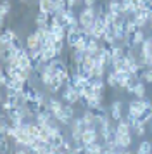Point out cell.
<instances>
[{"label":"cell","instance_id":"obj_1","mask_svg":"<svg viewBox=\"0 0 152 154\" xmlns=\"http://www.w3.org/2000/svg\"><path fill=\"white\" fill-rule=\"evenodd\" d=\"M78 19H80V26L81 28H87V26H93V23L97 19V9L93 7H83L78 14Z\"/></svg>","mask_w":152,"mask_h":154},{"label":"cell","instance_id":"obj_2","mask_svg":"<svg viewBox=\"0 0 152 154\" xmlns=\"http://www.w3.org/2000/svg\"><path fill=\"white\" fill-rule=\"evenodd\" d=\"M80 99H81V94L80 90L76 88L73 83H66L64 85V90H62V100L66 102V104H78L80 102Z\"/></svg>","mask_w":152,"mask_h":154},{"label":"cell","instance_id":"obj_3","mask_svg":"<svg viewBox=\"0 0 152 154\" xmlns=\"http://www.w3.org/2000/svg\"><path fill=\"white\" fill-rule=\"evenodd\" d=\"M73 118H74V109H73V104H64V107H62V112L57 116V121L61 123V125H66L69 126V123L73 121Z\"/></svg>","mask_w":152,"mask_h":154},{"label":"cell","instance_id":"obj_4","mask_svg":"<svg viewBox=\"0 0 152 154\" xmlns=\"http://www.w3.org/2000/svg\"><path fill=\"white\" fill-rule=\"evenodd\" d=\"M85 35L83 33V28H69L68 29V35H66V45H69L71 49H74V45L78 43V40Z\"/></svg>","mask_w":152,"mask_h":154},{"label":"cell","instance_id":"obj_5","mask_svg":"<svg viewBox=\"0 0 152 154\" xmlns=\"http://www.w3.org/2000/svg\"><path fill=\"white\" fill-rule=\"evenodd\" d=\"M47 68L52 71L54 75H57V76H59L61 73H64V71H68V69H69V66L64 63V61H61L59 57H57V59H54V61H50V63L47 64Z\"/></svg>","mask_w":152,"mask_h":154},{"label":"cell","instance_id":"obj_6","mask_svg":"<svg viewBox=\"0 0 152 154\" xmlns=\"http://www.w3.org/2000/svg\"><path fill=\"white\" fill-rule=\"evenodd\" d=\"M109 116L112 121H119L123 118V102L121 100H114L109 107Z\"/></svg>","mask_w":152,"mask_h":154},{"label":"cell","instance_id":"obj_7","mask_svg":"<svg viewBox=\"0 0 152 154\" xmlns=\"http://www.w3.org/2000/svg\"><path fill=\"white\" fill-rule=\"evenodd\" d=\"M62 107H64V104H62L59 99H55V97H50V99H48L47 109L52 112V116H54V118H57V116L62 112Z\"/></svg>","mask_w":152,"mask_h":154},{"label":"cell","instance_id":"obj_8","mask_svg":"<svg viewBox=\"0 0 152 154\" xmlns=\"http://www.w3.org/2000/svg\"><path fill=\"white\" fill-rule=\"evenodd\" d=\"M26 49L28 50H36V49H40V45H41V38L38 35H36V31L35 33H31V35H28L26 38Z\"/></svg>","mask_w":152,"mask_h":154},{"label":"cell","instance_id":"obj_9","mask_svg":"<svg viewBox=\"0 0 152 154\" xmlns=\"http://www.w3.org/2000/svg\"><path fill=\"white\" fill-rule=\"evenodd\" d=\"M16 33H14L12 28H5V31L2 33V36H0V45L2 47H7V45H11V42H12L14 38H16Z\"/></svg>","mask_w":152,"mask_h":154},{"label":"cell","instance_id":"obj_10","mask_svg":"<svg viewBox=\"0 0 152 154\" xmlns=\"http://www.w3.org/2000/svg\"><path fill=\"white\" fill-rule=\"evenodd\" d=\"M116 140H117V146L121 149H128L131 146V133H116Z\"/></svg>","mask_w":152,"mask_h":154},{"label":"cell","instance_id":"obj_11","mask_svg":"<svg viewBox=\"0 0 152 154\" xmlns=\"http://www.w3.org/2000/svg\"><path fill=\"white\" fill-rule=\"evenodd\" d=\"M131 132H133V128H131V125L128 123L126 118H121L119 121H116V133H131Z\"/></svg>","mask_w":152,"mask_h":154},{"label":"cell","instance_id":"obj_12","mask_svg":"<svg viewBox=\"0 0 152 154\" xmlns=\"http://www.w3.org/2000/svg\"><path fill=\"white\" fill-rule=\"evenodd\" d=\"M14 54H17V50H14L11 45H7V47H2V50H0V59H2V63L7 64L9 61H11V57H12Z\"/></svg>","mask_w":152,"mask_h":154},{"label":"cell","instance_id":"obj_13","mask_svg":"<svg viewBox=\"0 0 152 154\" xmlns=\"http://www.w3.org/2000/svg\"><path fill=\"white\" fill-rule=\"evenodd\" d=\"M85 152H88V154H100V152H104V144H100L99 140L92 142V144H87V146H85Z\"/></svg>","mask_w":152,"mask_h":154},{"label":"cell","instance_id":"obj_14","mask_svg":"<svg viewBox=\"0 0 152 154\" xmlns=\"http://www.w3.org/2000/svg\"><path fill=\"white\" fill-rule=\"evenodd\" d=\"M48 19H50V12L38 11V14L35 17V24L36 26H48Z\"/></svg>","mask_w":152,"mask_h":154},{"label":"cell","instance_id":"obj_15","mask_svg":"<svg viewBox=\"0 0 152 154\" xmlns=\"http://www.w3.org/2000/svg\"><path fill=\"white\" fill-rule=\"evenodd\" d=\"M107 5H109V11L112 12V14H124L121 0H109V2H107ZM124 16H126V14H124Z\"/></svg>","mask_w":152,"mask_h":154},{"label":"cell","instance_id":"obj_16","mask_svg":"<svg viewBox=\"0 0 152 154\" xmlns=\"http://www.w3.org/2000/svg\"><path fill=\"white\" fill-rule=\"evenodd\" d=\"M57 57H59V52H57L54 47H50V49L43 50V56H41V59H43V63H50V61H54V59H57Z\"/></svg>","mask_w":152,"mask_h":154},{"label":"cell","instance_id":"obj_17","mask_svg":"<svg viewBox=\"0 0 152 154\" xmlns=\"http://www.w3.org/2000/svg\"><path fill=\"white\" fill-rule=\"evenodd\" d=\"M38 11L43 12H54V0H38Z\"/></svg>","mask_w":152,"mask_h":154},{"label":"cell","instance_id":"obj_18","mask_svg":"<svg viewBox=\"0 0 152 154\" xmlns=\"http://www.w3.org/2000/svg\"><path fill=\"white\" fill-rule=\"evenodd\" d=\"M9 140H11V137H9L7 133L0 135V151H2V152H11V151H12V147L9 146Z\"/></svg>","mask_w":152,"mask_h":154},{"label":"cell","instance_id":"obj_19","mask_svg":"<svg viewBox=\"0 0 152 154\" xmlns=\"http://www.w3.org/2000/svg\"><path fill=\"white\" fill-rule=\"evenodd\" d=\"M133 95L138 99L145 97V82H137V85H135V88H133Z\"/></svg>","mask_w":152,"mask_h":154},{"label":"cell","instance_id":"obj_20","mask_svg":"<svg viewBox=\"0 0 152 154\" xmlns=\"http://www.w3.org/2000/svg\"><path fill=\"white\" fill-rule=\"evenodd\" d=\"M88 38H90V36L83 35L81 38L78 40V43L74 45V49L76 50H81V52H87V49H88Z\"/></svg>","mask_w":152,"mask_h":154},{"label":"cell","instance_id":"obj_21","mask_svg":"<svg viewBox=\"0 0 152 154\" xmlns=\"http://www.w3.org/2000/svg\"><path fill=\"white\" fill-rule=\"evenodd\" d=\"M105 85H107V87H111V88H116V87H117V78H116V73H114V69L107 73Z\"/></svg>","mask_w":152,"mask_h":154},{"label":"cell","instance_id":"obj_22","mask_svg":"<svg viewBox=\"0 0 152 154\" xmlns=\"http://www.w3.org/2000/svg\"><path fill=\"white\" fill-rule=\"evenodd\" d=\"M137 152H140V154H149V152H152V144L149 142V140H144V142H140V144H138Z\"/></svg>","mask_w":152,"mask_h":154},{"label":"cell","instance_id":"obj_23","mask_svg":"<svg viewBox=\"0 0 152 154\" xmlns=\"http://www.w3.org/2000/svg\"><path fill=\"white\" fill-rule=\"evenodd\" d=\"M11 2H9V0H4V2H2V5H0V16H2V17H7V14H9V12H11Z\"/></svg>","mask_w":152,"mask_h":154},{"label":"cell","instance_id":"obj_24","mask_svg":"<svg viewBox=\"0 0 152 154\" xmlns=\"http://www.w3.org/2000/svg\"><path fill=\"white\" fill-rule=\"evenodd\" d=\"M142 82L152 83V68H144V71H142Z\"/></svg>","mask_w":152,"mask_h":154},{"label":"cell","instance_id":"obj_25","mask_svg":"<svg viewBox=\"0 0 152 154\" xmlns=\"http://www.w3.org/2000/svg\"><path fill=\"white\" fill-rule=\"evenodd\" d=\"M11 47H12L14 50H17V52H19L21 49H24V47H26V43H24V42H21V40H19V36H16V38H14L12 42H11Z\"/></svg>","mask_w":152,"mask_h":154},{"label":"cell","instance_id":"obj_26","mask_svg":"<svg viewBox=\"0 0 152 154\" xmlns=\"http://www.w3.org/2000/svg\"><path fill=\"white\" fill-rule=\"evenodd\" d=\"M133 133H135V135H138V137H144V135H145V123H142V121H140L137 126H133Z\"/></svg>","mask_w":152,"mask_h":154},{"label":"cell","instance_id":"obj_27","mask_svg":"<svg viewBox=\"0 0 152 154\" xmlns=\"http://www.w3.org/2000/svg\"><path fill=\"white\" fill-rule=\"evenodd\" d=\"M9 80H11V78H9V75H7V73H4V71H2V76H0V85H2L4 88H5L7 85H9Z\"/></svg>","mask_w":152,"mask_h":154},{"label":"cell","instance_id":"obj_28","mask_svg":"<svg viewBox=\"0 0 152 154\" xmlns=\"http://www.w3.org/2000/svg\"><path fill=\"white\" fill-rule=\"evenodd\" d=\"M97 4V0H83V5L85 7H93Z\"/></svg>","mask_w":152,"mask_h":154},{"label":"cell","instance_id":"obj_29","mask_svg":"<svg viewBox=\"0 0 152 154\" xmlns=\"http://www.w3.org/2000/svg\"><path fill=\"white\" fill-rule=\"evenodd\" d=\"M21 2H28V0H21Z\"/></svg>","mask_w":152,"mask_h":154},{"label":"cell","instance_id":"obj_30","mask_svg":"<svg viewBox=\"0 0 152 154\" xmlns=\"http://www.w3.org/2000/svg\"><path fill=\"white\" fill-rule=\"evenodd\" d=\"M78 2H83V0H78Z\"/></svg>","mask_w":152,"mask_h":154},{"label":"cell","instance_id":"obj_31","mask_svg":"<svg viewBox=\"0 0 152 154\" xmlns=\"http://www.w3.org/2000/svg\"><path fill=\"white\" fill-rule=\"evenodd\" d=\"M36 2H38V0H36Z\"/></svg>","mask_w":152,"mask_h":154}]
</instances>
